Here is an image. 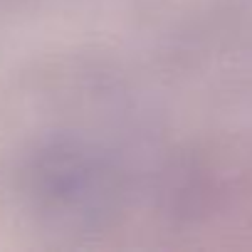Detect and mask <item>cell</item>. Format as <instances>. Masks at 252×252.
<instances>
[{"mask_svg": "<svg viewBox=\"0 0 252 252\" xmlns=\"http://www.w3.org/2000/svg\"><path fill=\"white\" fill-rule=\"evenodd\" d=\"M101 156L82 146H52L32 166V188L42 213L60 220H82L109 213L114 205L116 181Z\"/></svg>", "mask_w": 252, "mask_h": 252, "instance_id": "obj_1", "label": "cell"}]
</instances>
